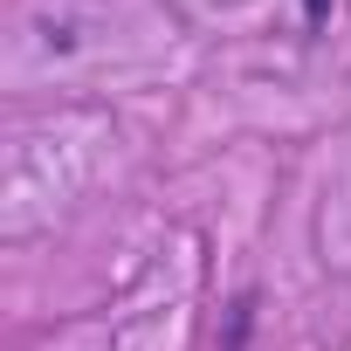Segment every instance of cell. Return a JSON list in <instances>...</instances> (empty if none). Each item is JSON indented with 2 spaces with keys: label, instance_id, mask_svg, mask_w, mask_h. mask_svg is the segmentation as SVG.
Here are the masks:
<instances>
[{
  "label": "cell",
  "instance_id": "1",
  "mask_svg": "<svg viewBox=\"0 0 351 351\" xmlns=\"http://www.w3.org/2000/svg\"><path fill=\"white\" fill-rule=\"evenodd\" d=\"M303 8H310V28H317V21H324V0H303Z\"/></svg>",
  "mask_w": 351,
  "mask_h": 351
}]
</instances>
